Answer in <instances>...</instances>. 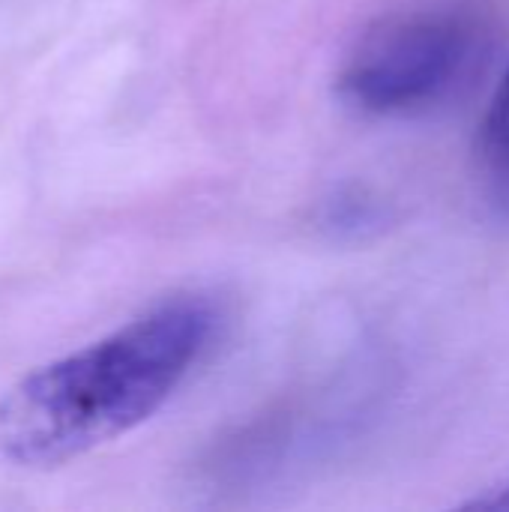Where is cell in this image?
I'll return each instance as SVG.
<instances>
[{
    "mask_svg": "<svg viewBox=\"0 0 509 512\" xmlns=\"http://www.w3.org/2000/svg\"><path fill=\"white\" fill-rule=\"evenodd\" d=\"M213 333V303L180 294L33 369L0 399V456L18 468H57L132 432L180 390Z\"/></svg>",
    "mask_w": 509,
    "mask_h": 512,
    "instance_id": "cell-1",
    "label": "cell"
},
{
    "mask_svg": "<svg viewBox=\"0 0 509 512\" xmlns=\"http://www.w3.org/2000/svg\"><path fill=\"white\" fill-rule=\"evenodd\" d=\"M483 48L468 9H417L372 27L339 72V96L372 117L417 114L447 99Z\"/></svg>",
    "mask_w": 509,
    "mask_h": 512,
    "instance_id": "cell-2",
    "label": "cell"
},
{
    "mask_svg": "<svg viewBox=\"0 0 509 512\" xmlns=\"http://www.w3.org/2000/svg\"><path fill=\"white\" fill-rule=\"evenodd\" d=\"M480 180L492 210L509 222V66L480 129Z\"/></svg>",
    "mask_w": 509,
    "mask_h": 512,
    "instance_id": "cell-3",
    "label": "cell"
},
{
    "mask_svg": "<svg viewBox=\"0 0 509 512\" xmlns=\"http://www.w3.org/2000/svg\"><path fill=\"white\" fill-rule=\"evenodd\" d=\"M387 222L384 204L366 189H339L324 201L321 225L339 237H366Z\"/></svg>",
    "mask_w": 509,
    "mask_h": 512,
    "instance_id": "cell-4",
    "label": "cell"
},
{
    "mask_svg": "<svg viewBox=\"0 0 509 512\" xmlns=\"http://www.w3.org/2000/svg\"><path fill=\"white\" fill-rule=\"evenodd\" d=\"M462 510H509V474L495 486L483 489L480 495L468 498L462 504Z\"/></svg>",
    "mask_w": 509,
    "mask_h": 512,
    "instance_id": "cell-5",
    "label": "cell"
}]
</instances>
